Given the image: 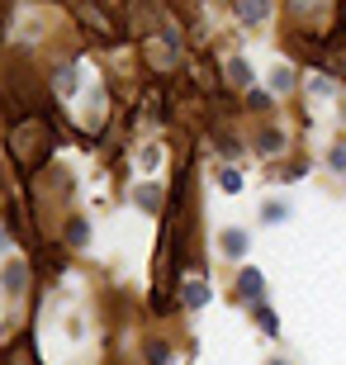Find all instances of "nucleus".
<instances>
[{"label":"nucleus","mask_w":346,"mask_h":365,"mask_svg":"<svg viewBox=\"0 0 346 365\" xmlns=\"http://www.w3.org/2000/svg\"><path fill=\"white\" fill-rule=\"evenodd\" d=\"M228 81H233V86H247V81H252L247 62H228Z\"/></svg>","instance_id":"8"},{"label":"nucleus","mask_w":346,"mask_h":365,"mask_svg":"<svg viewBox=\"0 0 346 365\" xmlns=\"http://www.w3.org/2000/svg\"><path fill=\"white\" fill-rule=\"evenodd\" d=\"M238 289H242L247 299H256L261 289H266V284H261V275H256V271H242V275H238Z\"/></svg>","instance_id":"6"},{"label":"nucleus","mask_w":346,"mask_h":365,"mask_svg":"<svg viewBox=\"0 0 346 365\" xmlns=\"http://www.w3.org/2000/svg\"><path fill=\"white\" fill-rule=\"evenodd\" d=\"M275 365H280V361H275Z\"/></svg>","instance_id":"15"},{"label":"nucleus","mask_w":346,"mask_h":365,"mask_svg":"<svg viewBox=\"0 0 346 365\" xmlns=\"http://www.w3.org/2000/svg\"><path fill=\"white\" fill-rule=\"evenodd\" d=\"M223 247L233 252V257H242V252H247V237H242V232H228V237H223Z\"/></svg>","instance_id":"11"},{"label":"nucleus","mask_w":346,"mask_h":365,"mask_svg":"<svg viewBox=\"0 0 346 365\" xmlns=\"http://www.w3.org/2000/svg\"><path fill=\"white\" fill-rule=\"evenodd\" d=\"M218 180H223L228 195H238V190H242V176H238V171H218Z\"/></svg>","instance_id":"12"},{"label":"nucleus","mask_w":346,"mask_h":365,"mask_svg":"<svg viewBox=\"0 0 346 365\" xmlns=\"http://www.w3.org/2000/svg\"><path fill=\"white\" fill-rule=\"evenodd\" d=\"M175 57H180L175 34H157V38H147V62H152V71H171Z\"/></svg>","instance_id":"3"},{"label":"nucleus","mask_w":346,"mask_h":365,"mask_svg":"<svg viewBox=\"0 0 346 365\" xmlns=\"http://www.w3.org/2000/svg\"><path fill=\"white\" fill-rule=\"evenodd\" d=\"M143 209H161V185H138V195H133Z\"/></svg>","instance_id":"7"},{"label":"nucleus","mask_w":346,"mask_h":365,"mask_svg":"<svg viewBox=\"0 0 346 365\" xmlns=\"http://www.w3.org/2000/svg\"><path fill=\"white\" fill-rule=\"evenodd\" d=\"M24 284H29L24 261H10V266H5V289H10V294H24Z\"/></svg>","instance_id":"5"},{"label":"nucleus","mask_w":346,"mask_h":365,"mask_svg":"<svg viewBox=\"0 0 346 365\" xmlns=\"http://www.w3.org/2000/svg\"><path fill=\"white\" fill-rule=\"evenodd\" d=\"M53 148H57V138H53V123L48 119L10 123V152H14V162H19V171H43Z\"/></svg>","instance_id":"1"},{"label":"nucleus","mask_w":346,"mask_h":365,"mask_svg":"<svg viewBox=\"0 0 346 365\" xmlns=\"http://www.w3.org/2000/svg\"><path fill=\"white\" fill-rule=\"evenodd\" d=\"M57 91H62V95L76 91V67H62V71H57Z\"/></svg>","instance_id":"9"},{"label":"nucleus","mask_w":346,"mask_h":365,"mask_svg":"<svg viewBox=\"0 0 346 365\" xmlns=\"http://www.w3.org/2000/svg\"><path fill=\"white\" fill-rule=\"evenodd\" d=\"M180 299H185L190 309H204V304H209V284H204V280H190V284H180Z\"/></svg>","instance_id":"4"},{"label":"nucleus","mask_w":346,"mask_h":365,"mask_svg":"<svg viewBox=\"0 0 346 365\" xmlns=\"http://www.w3.org/2000/svg\"><path fill=\"white\" fill-rule=\"evenodd\" d=\"M71 14H76V19L91 29L100 43H114V38H119V19H114L109 10H100V5H71Z\"/></svg>","instance_id":"2"},{"label":"nucleus","mask_w":346,"mask_h":365,"mask_svg":"<svg viewBox=\"0 0 346 365\" xmlns=\"http://www.w3.org/2000/svg\"><path fill=\"white\" fill-rule=\"evenodd\" d=\"M67 237H71V242H76V247L86 242V223H81V218H76V223H71V232H67Z\"/></svg>","instance_id":"14"},{"label":"nucleus","mask_w":346,"mask_h":365,"mask_svg":"<svg viewBox=\"0 0 346 365\" xmlns=\"http://www.w3.org/2000/svg\"><path fill=\"white\" fill-rule=\"evenodd\" d=\"M256 323L266 327V332H275V313H270V309H256Z\"/></svg>","instance_id":"13"},{"label":"nucleus","mask_w":346,"mask_h":365,"mask_svg":"<svg viewBox=\"0 0 346 365\" xmlns=\"http://www.w3.org/2000/svg\"><path fill=\"white\" fill-rule=\"evenodd\" d=\"M238 14L247 24H256V19H266V5H238Z\"/></svg>","instance_id":"10"}]
</instances>
